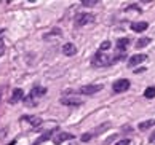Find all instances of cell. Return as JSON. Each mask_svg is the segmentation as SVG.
Listing matches in <instances>:
<instances>
[{
    "mask_svg": "<svg viewBox=\"0 0 155 145\" xmlns=\"http://www.w3.org/2000/svg\"><path fill=\"white\" fill-rule=\"evenodd\" d=\"M123 56H109L106 53H102V51H97V53L93 56V59H91V66L93 67H107V66H112L114 62L117 61H122Z\"/></svg>",
    "mask_w": 155,
    "mask_h": 145,
    "instance_id": "6da1fadb",
    "label": "cell"
},
{
    "mask_svg": "<svg viewBox=\"0 0 155 145\" xmlns=\"http://www.w3.org/2000/svg\"><path fill=\"white\" fill-rule=\"evenodd\" d=\"M45 92H47L45 88H42V86H35V88L31 91V94L27 97H24V104L27 107H35L37 99H40L42 96H45Z\"/></svg>",
    "mask_w": 155,
    "mask_h": 145,
    "instance_id": "7a4b0ae2",
    "label": "cell"
},
{
    "mask_svg": "<svg viewBox=\"0 0 155 145\" xmlns=\"http://www.w3.org/2000/svg\"><path fill=\"white\" fill-rule=\"evenodd\" d=\"M93 21H94V16L90 14V13H78L75 16V24L77 26H87Z\"/></svg>",
    "mask_w": 155,
    "mask_h": 145,
    "instance_id": "3957f363",
    "label": "cell"
},
{
    "mask_svg": "<svg viewBox=\"0 0 155 145\" xmlns=\"http://www.w3.org/2000/svg\"><path fill=\"white\" fill-rule=\"evenodd\" d=\"M102 89V85H87V86H82L78 89L80 94H87V96H91V94H96Z\"/></svg>",
    "mask_w": 155,
    "mask_h": 145,
    "instance_id": "277c9868",
    "label": "cell"
},
{
    "mask_svg": "<svg viewBox=\"0 0 155 145\" xmlns=\"http://www.w3.org/2000/svg\"><path fill=\"white\" fill-rule=\"evenodd\" d=\"M62 105H66V107H78V105H82L83 101L80 99V97H61V101H59Z\"/></svg>",
    "mask_w": 155,
    "mask_h": 145,
    "instance_id": "5b68a950",
    "label": "cell"
},
{
    "mask_svg": "<svg viewBox=\"0 0 155 145\" xmlns=\"http://www.w3.org/2000/svg\"><path fill=\"white\" fill-rule=\"evenodd\" d=\"M130 88V82L128 80H117L115 83L112 85V89H114V92H123V91H126Z\"/></svg>",
    "mask_w": 155,
    "mask_h": 145,
    "instance_id": "8992f818",
    "label": "cell"
},
{
    "mask_svg": "<svg viewBox=\"0 0 155 145\" xmlns=\"http://www.w3.org/2000/svg\"><path fill=\"white\" fill-rule=\"evenodd\" d=\"M146 59H147V56H146V54H134V56H131V57H130L128 66H130V67H134V66H137V64L144 62Z\"/></svg>",
    "mask_w": 155,
    "mask_h": 145,
    "instance_id": "52a82bcc",
    "label": "cell"
},
{
    "mask_svg": "<svg viewBox=\"0 0 155 145\" xmlns=\"http://www.w3.org/2000/svg\"><path fill=\"white\" fill-rule=\"evenodd\" d=\"M69 139H74V134H69V132H58V134L53 137V142L58 145L64 140H69Z\"/></svg>",
    "mask_w": 155,
    "mask_h": 145,
    "instance_id": "ba28073f",
    "label": "cell"
},
{
    "mask_svg": "<svg viewBox=\"0 0 155 145\" xmlns=\"http://www.w3.org/2000/svg\"><path fill=\"white\" fill-rule=\"evenodd\" d=\"M62 53H64L66 56H75L77 54V46L74 43H64V46H62Z\"/></svg>",
    "mask_w": 155,
    "mask_h": 145,
    "instance_id": "9c48e42d",
    "label": "cell"
},
{
    "mask_svg": "<svg viewBox=\"0 0 155 145\" xmlns=\"http://www.w3.org/2000/svg\"><path fill=\"white\" fill-rule=\"evenodd\" d=\"M22 97H24V92H22V89H15L13 92H11V97H10V104H16L19 102Z\"/></svg>",
    "mask_w": 155,
    "mask_h": 145,
    "instance_id": "30bf717a",
    "label": "cell"
},
{
    "mask_svg": "<svg viewBox=\"0 0 155 145\" xmlns=\"http://www.w3.org/2000/svg\"><path fill=\"white\" fill-rule=\"evenodd\" d=\"M147 27H149L147 22L139 21V22H133V24H131V31H134V32H144Z\"/></svg>",
    "mask_w": 155,
    "mask_h": 145,
    "instance_id": "8fae6325",
    "label": "cell"
},
{
    "mask_svg": "<svg viewBox=\"0 0 155 145\" xmlns=\"http://www.w3.org/2000/svg\"><path fill=\"white\" fill-rule=\"evenodd\" d=\"M22 120H26L27 123H31L32 126H38V124H42V120H40L38 117H32V115H27V117H22Z\"/></svg>",
    "mask_w": 155,
    "mask_h": 145,
    "instance_id": "7c38bea8",
    "label": "cell"
},
{
    "mask_svg": "<svg viewBox=\"0 0 155 145\" xmlns=\"http://www.w3.org/2000/svg\"><path fill=\"white\" fill-rule=\"evenodd\" d=\"M128 45H130V38H120L117 42V50L125 51L126 48H128Z\"/></svg>",
    "mask_w": 155,
    "mask_h": 145,
    "instance_id": "4fadbf2b",
    "label": "cell"
},
{
    "mask_svg": "<svg viewBox=\"0 0 155 145\" xmlns=\"http://www.w3.org/2000/svg\"><path fill=\"white\" fill-rule=\"evenodd\" d=\"M155 126V120H147V121H142V123H139V129L141 131H146L149 129V127Z\"/></svg>",
    "mask_w": 155,
    "mask_h": 145,
    "instance_id": "5bb4252c",
    "label": "cell"
},
{
    "mask_svg": "<svg viewBox=\"0 0 155 145\" xmlns=\"http://www.w3.org/2000/svg\"><path fill=\"white\" fill-rule=\"evenodd\" d=\"M50 137H53V132H45V134H43L42 137H38V139H37V140L34 142L32 145H40V143H42V142H45V140H48Z\"/></svg>",
    "mask_w": 155,
    "mask_h": 145,
    "instance_id": "9a60e30c",
    "label": "cell"
},
{
    "mask_svg": "<svg viewBox=\"0 0 155 145\" xmlns=\"http://www.w3.org/2000/svg\"><path fill=\"white\" fill-rule=\"evenodd\" d=\"M149 43H150V38H147V37L139 38V40H137V43H136V48H137V50H139V48H144V46H147Z\"/></svg>",
    "mask_w": 155,
    "mask_h": 145,
    "instance_id": "2e32d148",
    "label": "cell"
},
{
    "mask_svg": "<svg viewBox=\"0 0 155 145\" xmlns=\"http://www.w3.org/2000/svg\"><path fill=\"white\" fill-rule=\"evenodd\" d=\"M144 96L147 97V99H153L155 97V86H150V88H147L144 91Z\"/></svg>",
    "mask_w": 155,
    "mask_h": 145,
    "instance_id": "e0dca14e",
    "label": "cell"
},
{
    "mask_svg": "<svg viewBox=\"0 0 155 145\" xmlns=\"http://www.w3.org/2000/svg\"><path fill=\"white\" fill-rule=\"evenodd\" d=\"M97 3H99V0H82V5L85 7H94Z\"/></svg>",
    "mask_w": 155,
    "mask_h": 145,
    "instance_id": "ac0fdd59",
    "label": "cell"
},
{
    "mask_svg": "<svg viewBox=\"0 0 155 145\" xmlns=\"http://www.w3.org/2000/svg\"><path fill=\"white\" fill-rule=\"evenodd\" d=\"M109 48H110V42H102L101 43V51H106Z\"/></svg>",
    "mask_w": 155,
    "mask_h": 145,
    "instance_id": "d6986e66",
    "label": "cell"
},
{
    "mask_svg": "<svg viewBox=\"0 0 155 145\" xmlns=\"http://www.w3.org/2000/svg\"><path fill=\"white\" fill-rule=\"evenodd\" d=\"M91 137H93V134H91V132H87V134H83V136H82V140H83V142H88Z\"/></svg>",
    "mask_w": 155,
    "mask_h": 145,
    "instance_id": "ffe728a7",
    "label": "cell"
},
{
    "mask_svg": "<svg viewBox=\"0 0 155 145\" xmlns=\"http://www.w3.org/2000/svg\"><path fill=\"white\" fill-rule=\"evenodd\" d=\"M115 145H130V140H128V139H123V140H120V142H117Z\"/></svg>",
    "mask_w": 155,
    "mask_h": 145,
    "instance_id": "44dd1931",
    "label": "cell"
},
{
    "mask_svg": "<svg viewBox=\"0 0 155 145\" xmlns=\"http://www.w3.org/2000/svg\"><path fill=\"white\" fill-rule=\"evenodd\" d=\"M149 140H150V143H155V132H152L150 137H149Z\"/></svg>",
    "mask_w": 155,
    "mask_h": 145,
    "instance_id": "7402d4cb",
    "label": "cell"
},
{
    "mask_svg": "<svg viewBox=\"0 0 155 145\" xmlns=\"http://www.w3.org/2000/svg\"><path fill=\"white\" fill-rule=\"evenodd\" d=\"M3 51H5V46H3V43H2V42H0V56L3 54Z\"/></svg>",
    "mask_w": 155,
    "mask_h": 145,
    "instance_id": "603a6c76",
    "label": "cell"
},
{
    "mask_svg": "<svg viewBox=\"0 0 155 145\" xmlns=\"http://www.w3.org/2000/svg\"><path fill=\"white\" fill-rule=\"evenodd\" d=\"M0 92H2V88H0ZM0 96H2V94H0Z\"/></svg>",
    "mask_w": 155,
    "mask_h": 145,
    "instance_id": "cb8c5ba5",
    "label": "cell"
}]
</instances>
